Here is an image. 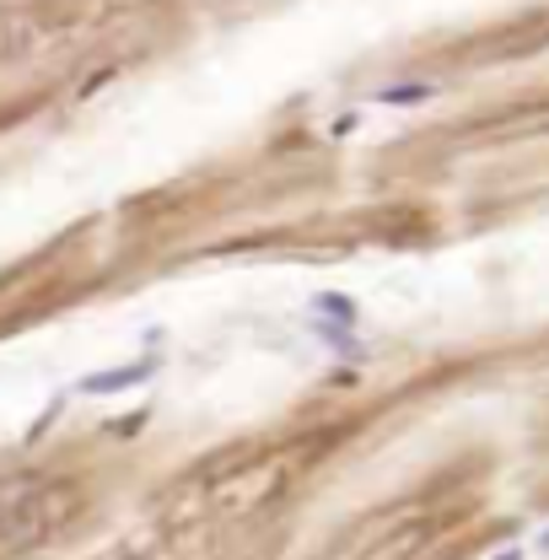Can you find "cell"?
<instances>
[{"label":"cell","mask_w":549,"mask_h":560,"mask_svg":"<svg viewBox=\"0 0 549 560\" xmlns=\"http://www.w3.org/2000/svg\"><path fill=\"white\" fill-rule=\"evenodd\" d=\"M156 355H140L130 366H108V372H92V377H81V388L75 394H125V388H140L145 377H156Z\"/></svg>","instance_id":"6da1fadb"},{"label":"cell","mask_w":549,"mask_h":560,"mask_svg":"<svg viewBox=\"0 0 549 560\" xmlns=\"http://www.w3.org/2000/svg\"><path fill=\"white\" fill-rule=\"evenodd\" d=\"M431 97H436L431 81H405V86H383V92H377L383 108H410V103H431Z\"/></svg>","instance_id":"7a4b0ae2"},{"label":"cell","mask_w":549,"mask_h":560,"mask_svg":"<svg viewBox=\"0 0 549 560\" xmlns=\"http://www.w3.org/2000/svg\"><path fill=\"white\" fill-rule=\"evenodd\" d=\"M313 313H318V318L355 324V296H344V291H318V296H313Z\"/></svg>","instance_id":"3957f363"},{"label":"cell","mask_w":549,"mask_h":560,"mask_svg":"<svg viewBox=\"0 0 549 560\" xmlns=\"http://www.w3.org/2000/svg\"><path fill=\"white\" fill-rule=\"evenodd\" d=\"M495 560H523V556H517V550H512V556H495Z\"/></svg>","instance_id":"277c9868"},{"label":"cell","mask_w":549,"mask_h":560,"mask_svg":"<svg viewBox=\"0 0 549 560\" xmlns=\"http://www.w3.org/2000/svg\"><path fill=\"white\" fill-rule=\"evenodd\" d=\"M545 550H549V534H545Z\"/></svg>","instance_id":"5b68a950"}]
</instances>
